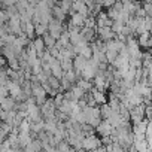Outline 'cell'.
Listing matches in <instances>:
<instances>
[{
  "label": "cell",
  "mask_w": 152,
  "mask_h": 152,
  "mask_svg": "<svg viewBox=\"0 0 152 152\" xmlns=\"http://www.w3.org/2000/svg\"><path fill=\"white\" fill-rule=\"evenodd\" d=\"M100 146H102V140L96 134H90L82 139V151H96Z\"/></svg>",
  "instance_id": "6da1fadb"
},
{
  "label": "cell",
  "mask_w": 152,
  "mask_h": 152,
  "mask_svg": "<svg viewBox=\"0 0 152 152\" xmlns=\"http://www.w3.org/2000/svg\"><path fill=\"white\" fill-rule=\"evenodd\" d=\"M63 30H64V24L60 23V21L55 20V18H52V20L48 23V26H46V31H48V34L52 36L55 40L60 37V34L63 33Z\"/></svg>",
  "instance_id": "7a4b0ae2"
},
{
  "label": "cell",
  "mask_w": 152,
  "mask_h": 152,
  "mask_svg": "<svg viewBox=\"0 0 152 152\" xmlns=\"http://www.w3.org/2000/svg\"><path fill=\"white\" fill-rule=\"evenodd\" d=\"M145 119V106L139 104V106H133L130 109V121L133 124H137L140 121Z\"/></svg>",
  "instance_id": "3957f363"
},
{
  "label": "cell",
  "mask_w": 152,
  "mask_h": 152,
  "mask_svg": "<svg viewBox=\"0 0 152 152\" xmlns=\"http://www.w3.org/2000/svg\"><path fill=\"white\" fill-rule=\"evenodd\" d=\"M96 34H97V39L103 42H107L116 37V34L110 30V27H96Z\"/></svg>",
  "instance_id": "277c9868"
},
{
  "label": "cell",
  "mask_w": 152,
  "mask_h": 152,
  "mask_svg": "<svg viewBox=\"0 0 152 152\" xmlns=\"http://www.w3.org/2000/svg\"><path fill=\"white\" fill-rule=\"evenodd\" d=\"M94 130H96V133H97V134L100 136V139H102V137H109V136L112 134V130H113V128L109 125V122H107L106 119H102L100 124H99Z\"/></svg>",
  "instance_id": "5b68a950"
},
{
  "label": "cell",
  "mask_w": 152,
  "mask_h": 152,
  "mask_svg": "<svg viewBox=\"0 0 152 152\" xmlns=\"http://www.w3.org/2000/svg\"><path fill=\"white\" fill-rule=\"evenodd\" d=\"M48 66H49V70H51V76H54V78H57V79H61L63 78L64 72H63V69L60 66V61L57 58H52Z\"/></svg>",
  "instance_id": "8992f818"
},
{
  "label": "cell",
  "mask_w": 152,
  "mask_h": 152,
  "mask_svg": "<svg viewBox=\"0 0 152 152\" xmlns=\"http://www.w3.org/2000/svg\"><path fill=\"white\" fill-rule=\"evenodd\" d=\"M72 63H73V70H75V73L81 78V72L84 70V67H85V64H87V58L78 54V55H75V58L72 60Z\"/></svg>",
  "instance_id": "52a82bcc"
},
{
  "label": "cell",
  "mask_w": 152,
  "mask_h": 152,
  "mask_svg": "<svg viewBox=\"0 0 152 152\" xmlns=\"http://www.w3.org/2000/svg\"><path fill=\"white\" fill-rule=\"evenodd\" d=\"M81 36H82V39H84L87 43H93V42L97 39L96 28H90V27H82V28H81Z\"/></svg>",
  "instance_id": "ba28073f"
},
{
  "label": "cell",
  "mask_w": 152,
  "mask_h": 152,
  "mask_svg": "<svg viewBox=\"0 0 152 152\" xmlns=\"http://www.w3.org/2000/svg\"><path fill=\"white\" fill-rule=\"evenodd\" d=\"M15 104H17V102L11 96H8L5 99H0V109H3L6 112L8 110H15Z\"/></svg>",
  "instance_id": "9c48e42d"
},
{
  "label": "cell",
  "mask_w": 152,
  "mask_h": 152,
  "mask_svg": "<svg viewBox=\"0 0 152 152\" xmlns=\"http://www.w3.org/2000/svg\"><path fill=\"white\" fill-rule=\"evenodd\" d=\"M51 15H52V18H55V20H58L60 23H66V20H67V14L58 6V5H55V6H52L51 8Z\"/></svg>",
  "instance_id": "30bf717a"
},
{
  "label": "cell",
  "mask_w": 152,
  "mask_h": 152,
  "mask_svg": "<svg viewBox=\"0 0 152 152\" xmlns=\"http://www.w3.org/2000/svg\"><path fill=\"white\" fill-rule=\"evenodd\" d=\"M85 15H81V14H78V12H75V14H72V17H70V24L72 26H75V27H78V28H82L84 27V24H85Z\"/></svg>",
  "instance_id": "8fae6325"
},
{
  "label": "cell",
  "mask_w": 152,
  "mask_h": 152,
  "mask_svg": "<svg viewBox=\"0 0 152 152\" xmlns=\"http://www.w3.org/2000/svg\"><path fill=\"white\" fill-rule=\"evenodd\" d=\"M106 121L109 122V125H110L112 128H118L122 122H125V119H122V116H121L118 112H112V115H110Z\"/></svg>",
  "instance_id": "7c38bea8"
},
{
  "label": "cell",
  "mask_w": 152,
  "mask_h": 152,
  "mask_svg": "<svg viewBox=\"0 0 152 152\" xmlns=\"http://www.w3.org/2000/svg\"><path fill=\"white\" fill-rule=\"evenodd\" d=\"M6 87H8V91H9V96L17 99L21 93V85H18L17 82H12V81H8L6 82Z\"/></svg>",
  "instance_id": "4fadbf2b"
},
{
  "label": "cell",
  "mask_w": 152,
  "mask_h": 152,
  "mask_svg": "<svg viewBox=\"0 0 152 152\" xmlns=\"http://www.w3.org/2000/svg\"><path fill=\"white\" fill-rule=\"evenodd\" d=\"M31 45H33V48H34V51L37 52V58L43 54V51H45V43H43V39L42 37H34L33 40H31Z\"/></svg>",
  "instance_id": "5bb4252c"
},
{
  "label": "cell",
  "mask_w": 152,
  "mask_h": 152,
  "mask_svg": "<svg viewBox=\"0 0 152 152\" xmlns=\"http://www.w3.org/2000/svg\"><path fill=\"white\" fill-rule=\"evenodd\" d=\"M42 151V143L39 139H33L26 148H24V152H40Z\"/></svg>",
  "instance_id": "9a60e30c"
},
{
  "label": "cell",
  "mask_w": 152,
  "mask_h": 152,
  "mask_svg": "<svg viewBox=\"0 0 152 152\" xmlns=\"http://www.w3.org/2000/svg\"><path fill=\"white\" fill-rule=\"evenodd\" d=\"M91 94H93V99H94V102L97 103V106H100V104H104V103L107 102V97H106V94H104V93H102V91L93 90V91H91Z\"/></svg>",
  "instance_id": "2e32d148"
},
{
  "label": "cell",
  "mask_w": 152,
  "mask_h": 152,
  "mask_svg": "<svg viewBox=\"0 0 152 152\" xmlns=\"http://www.w3.org/2000/svg\"><path fill=\"white\" fill-rule=\"evenodd\" d=\"M33 140V137L30 136V133H18V142H20V148H26L30 142Z\"/></svg>",
  "instance_id": "e0dca14e"
},
{
  "label": "cell",
  "mask_w": 152,
  "mask_h": 152,
  "mask_svg": "<svg viewBox=\"0 0 152 152\" xmlns=\"http://www.w3.org/2000/svg\"><path fill=\"white\" fill-rule=\"evenodd\" d=\"M99 112H100V118H102V119H107V118L112 115V109L109 107L107 103L100 104V106H99Z\"/></svg>",
  "instance_id": "ac0fdd59"
},
{
  "label": "cell",
  "mask_w": 152,
  "mask_h": 152,
  "mask_svg": "<svg viewBox=\"0 0 152 152\" xmlns=\"http://www.w3.org/2000/svg\"><path fill=\"white\" fill-rule=\"evenodd\" d=\"M45 82L48 84V87H49V88H52L54 91L60 93V79L54 78V76H48V79H46Z\"/></svg>",
  "instance_id": "d6986e66"
},
{
  "label": "cell",
  "mask_w": 152,
  "mask_h": 152,
  "mask_svg": "<svg viewBox=\"0 0 152 152\" xmlns=\"http://www.w3.org/2000/svg\"><path fill=\"white\" fill-rule=\"evenodd\" d=\"M30 40H33L34 37H36V34H34V26L31 24V23H26L24 24V31H23Z\"/></svg>",
  "instance_id": "ffe728a7"
},
{
  "label": "cell",
  "mask_w": 152,
  "mask_h": 152,
  "mask_svg": "<svg viewBox=\"0 0 152 152\" xmlns=\"http://www.w3.org/2000/svg\"><path fill=\"white\" fill-rule=\"evenodd\" d=\"M42 39H43V43H45V49H51V48L55 45V39H54L52 36H49L48 31L42 36Z\"/></svg>",
  "instance_id": "44dd1931"
},
{
  "label": "cell",
  "mask_w": 152,
  "mask_h": 152,
  "mask_svg": "<svg viewBox=\"0 0 152 152\" xmlns=\"http://www.w3.org/2000/svg\"><path fill=\"white\" fill-rule=\"evenodd\" d=\"M58 61H60V66H61L63 72L73 70V63H72V60H70V58H61V60H58Z\"/></svg>",
  "instance_id": "7402d4cb"
},
{
  "label": "cell",
  "mask_w": 152,
  "mask_h": 152,
  "mask_svg": "<svg viewBox=\"0 0 152 152\" xmlns=\"http://www.w3.org/2000/svg\"><path fill=\"white\" fill-rule=\"evenodd\" d=\"M104 57H106V63H107V64H112V63L116 60L118 52H116V51H112V49H106V51H104Z\"/></svg>",
  "instance_id": "603a6c76"
},
{
  "label": "cell",
  "mask_w": 152,
  "mask_h": 152,
  "mask_svg": "<svg viewBox=\"0 0 152 152\" xmlns=\"http://www.w3.org/2000/svg\"><path fill=\"white\" fill-rule=\"evenodd\" d=\"M45 33H46V26H45V24H36V26H34V34H36V37H37V36L42 37Z\"/></svg>",
  "instance_id": "cb8c5ba5"
},
{
  "label": "cell",
  "mask_w": 152,
  "mask_h": 152,
  "mask_svg": "<svg viewBox=\"0 0 152 152\" xmlns=\"http://www.w3.org/2000/svg\"><path fill=\"white\" fill-rule=\"evenodd\" d=\"M107 149V152H127L124 148H121L118 143H110L109 146H104Z\"/></svg>",
  "instance_id": "d4e9b609"
},
{
  "label": "cell",
  "mask_w": 152,
  "mask_h": 152,
  "mask_svg": "<svg viewBox=\"0 0 152 152\" xmlns=\"http://www.w3.org/2000/svg\"><path fill=\"white\" fill-rule=\"evenodd\" d=\"M142 11H143L145 17H151L152 15V6H151V3L149 2H145L143 6H142Z\"/></svg>",
  "instance_id": "484cf974"
},
{
  "label": "cell",
  "mask_w": 152,
  "mask_h": 152,
  "mask_svg": "<svg viewBox=\"0 0 152 152\" xmlns=\"http://www.w3.org/2000/svg\"><path fill=\"white\" fill-rule=\"evenodd\" d=\"M8 82V75H6V69L0 67V85H6Z\"/></svg>",
  "instance_id": "4316f807"
},
{
  "label": "cell",
  "mask_w": 152,
  "mask_h": 152,
  "mask_svg": "<svg viewBox=\"0 0 152 152\" xmlns=\"http://www.w3.org/2000/svg\"><path fill=\"white\" fill-rule=\"evenodd\" d=\"M9 96V91H8V87L6 85H0V99H5Z\"/></svg>",
  "instance_id": "83f0119b"
},
{
  "label": "cell",
  "mask_w": 152,
  "mask_h": 152,
  "mask_svg": "<svg viewBox=\"0 0 152 152\" xmlns=\"http://www.w3.org/2000/svg\"><path fill=\"white\" fill-rule=\"evenodd\" d=\"M110 8H112L113 11H116L118 14H119V12H122V3H121V2H115Z\"/></svg>",
  "instance_id": "f1b7e54d"
},
{
  "label": "cell",
  "mask_w": 152,
  "mask_h": 152,
  "mask_svg": "<svg viewBox=\"0 0 152 152\" xmlns=\"http://www.w3.org/2000/svg\"><path fill=\"white\" fill-rule=\"evenodd\" d=\"M115 3V0H103V6L104 8H110Z\"/></svg>",
  "instance_id": "f546056e"
},
{
  "label": "cell",
  "mask_w": 152,
  "mask_h": 152,
  "mask_svg": "<svg viewBox=\"0 0 152 152\" xmlns=\"http://www.w3.org/2000/svg\"><path fill=\"white\" fill-rule=\"evenodd\" d=\"M79 152H96V151H79Z\"/></svg>",
  "instance_id": "4dcf8cb0"
},
{
  "label": "cell",
  "mask_w": 152,
  "mask_h": 152,
  "mask_svg": "<svg viewBox=\"0 0 152 152\" xmlns=\"http://www.w3.org/2000/svg\"><path fill=\"white\" fill-rule=\"evenodd\" d=\"M115 2H121V0H115Z\"/></svg>",
  "instance_id": "1f68e13d"
},
{
  "label": "cell",
  "mask_w": 152,
  "mask_h": 152,
  "mask_svg": "<svg viewBox=\"0 0 152 152\" xmlns=\"http://www.w3.org/2000/svg\"><path fill=\"white\" fill-rule=\"evenodd\" d=\"M0 11H2V8H0Z\"/></svg>",
  "instance_id": "d6a6232c"
},
{
  "label": "cell",
  "mask_w": 152,
  "mask_h": 152,
  "mask_svg": "<svg viewBox=\"0 0 152 152\" xmlns=\"http://www.w3.org/2000/svg\"><path fill=\"white\" fill-rule=\"evenodd\" d=\"M0 2H2V0H0Z\"/></svg>",
  "instance_id": "836d02e7"
},
{
  "label": "cell",
  "mask_w": 152,
  "mask_h": 152,
  "mask_svg": "<svg viewBox=\"0 0 152 152\" xmlns=\"http://www.w3.org/2000/svg\"><path fill=\"white\" fill-rule=\"evenodd\" d=\"M0 122H2V121H0Z\"/></svg>",
  "instance_id": "e575fe53"
}]
</instances>
